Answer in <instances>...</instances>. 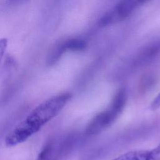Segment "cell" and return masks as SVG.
<instances>
[{"label":"cell","instance_id":"6","mask_svg":"<svg viewBox=\"0 0 160 160\" xmlns=\"http://www.w3.org/2000/svg\"><path fill=\"white\" fill-rule=\"evenodd\" d=\"M148 150H136L127 152L112 160H147Z\"/></svg>","mask_w":160,"mask_h":160},{"label":"cell","instance_id":"9","mask_svg":"<svg viewBox=\"0 0 160 160\" xmlns=\"http://www.w3.org/2000/svg\"><path fill=\"white\" fill-rule=\"evenodd\" d=\"M7 44H8L7 39H6V38L0 39V62H1V60L4 55V52L6 51V49L7 47Z\"/></svg>","mask_w":160,"mask_h":160},{"label":"cell","instance_id":"2","mask_svg":"<svg viewBox=\"0 0 160 160\" xmlns=\"http://www.w3.org/2000/svg\"><path fill=\"white\" fill-rule=\"evenodd\" d=\"M128 99L126 89H119L114 96L110 104L97 114L88 124L85 132L88 135H96L111 126L122 112Z\"/></svg>","mask_w":160,"mask_h":160},{"label":"cell","instance_id":"4","mask_svg":"<svg viewBox=\"0 0 160 160\" xmlns=\"http://www.w3.org/2000/svg\"><path fill=\"white\" fill-rule=\"evenodd\" d=\"M145 2L146 1H121L100 18L99 24L101 26H106L122 21L130 16L136 9Z\"/></svg>","mask_w":160,"mask_h":160},{"label":"cell","instance_id":"8","mask_svg":"<svg viewBox=\"0 0 160 160\" xmlns=\"http://www.w3.org/2000/svg\"><path fill=\"white\" fill-rule=\"evenodd\" d=\"M150 108L152 111H155L160 108V92L152 100L150 105Z\"/></svg>","mask_w":160,"mask_h":160},{"label":"cell","instance_id":"1","mask_svg":"<svg viewBox=\"0 0 160 160\" xmlns=\"http://www.w3.org/2000/svg\"><path fill=\"white\" fill-rule=\"evenodd\" d=\"M71 98L69 92L54 96L46 100L35 109L22 121L34 134L41 127L57 116Z\"/></svg>","mask_w":160,"mask_h":160},{"label":"cell","instance_id":"7","mask_svg":"<svg viewBox=\"0 0 160 160\" xmlns=\"http://www.w3.org/2000/svg\"><path fill=\"white\" fill-rule=\"evenodd\" d=\"M147 160H160V143L155 148L149 150Z\"/></svg>","mask_w":160,"mask_h":160},{"label":"cell","instance_id":"3","mask_svg":"<svg viewBox=\"0 0 160 160\" xmlns=\"http://www.w3.org/2000/svg\"><path fill=\"white\" fill-rule=\"evenodd\" d=\"M76 137L69 134L48 142L39 153L36 160H61L72 149Z\"/></svg>","mask_w":160,"mask_h":160},{"label":"cell","instance_id":"5","mask_svg":"<svg viewBox=\"0 0 160 160\" xmlns=\"http://www.w3.org/2000/svg\"><path fill=\"white\" fill-rule=\"evenodd\" d=\"M87 46L86 42L79 38H69L58 42L52 50L48 60L49 64H54L61 56L67 51H79L84 50Z\"/></svg>","mask_w":160,"mask_h":160}]
</instances>
